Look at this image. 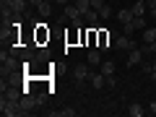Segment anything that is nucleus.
I'll list each match as a JSON object with an SVG mask.
<instances>
[{"label": "nucleus", "instance_id": "obj_1", "mask_svg": "<svg viewBox=\"0 0 156 117\" xmlns=\"http://www.w3.org/2000/svg\"><path fill=\"white\" fill-rule=\"evenodd\" d=\"M0 112H3V117H16V115H21V104L3 96V99H0Z\"/></svg>", "mask_w": 156, "mask_h": 117}, {"label": "nucleus", "instance_id": "obj_2", "mask_svg": "<svg viewBox=\"0 0 156 117\" xmlns=\"http://www.w3.org/2000/svg\"><path fill=\"white\" fill-rule=\"evenodd\" d=\"M18 104H21V115H29L34 107H39V104H37V96H31V91H29V94H23L21 99H18Z\"/></svg>", "mask_w": 156, "mask_h": 117}, {"label": "nucleus", "instance_id": "obj_3", "mask_svg": "<svg viewBox=\"0 0 156 117\" xmlns=\"http://www.w3.org/2000/svg\"><path fill=\"white\" fill-rule=\"evenodd\" d=\"M0 89H3V96H5V99H13V101H18L23 94H26V91L18 89V86H5V81H3V86H0Z\"/></svg>", "mask_w": 156, "mask_h": 117}, {"label": "nucleus", "instance_id": "obj_4", "mask_svg": "<svg viewBox=\"0 0 156 117\" xmlns=\"http://www.w3.org/2000/svg\"><path fill=\"white\" fill-rule=\"evenodd\" d=\"M115 50H135V42L128 34H120V37L115 39Z\"/></svg>", "mask_w": 156, "mask_h": 117}, {"label": "nucleus", "instance_id": "obj_5", "mask_svg": "<svg viewBox=\"0 0 156 117\" xmlns=\"http://www.w3.org/2000/svg\"><path fill=\"white\" fill-rule=\"evenodd\" d=\"M18 70V60H16V57H5V60H3V78H5V76H13V73H16Z\"/></svg>", "mask_w": 156, "mask_h": 117}, {"label": "nucleus", "instance_id": "obj_6", "mask_svg": "<svg viewBox=\"0 0 156 117\" xmlns=\"http://www.w3.org/2000/svg\"><path fill=\"white\" fill-rule=\"evenodd\" d=\"M99 50H115V47H112V34L109 31H104V29H99Z\"/></svg>", "mask_w": 156, "mask_h": 117}, {"label": "nucleus", "instance_id": "obj_7", "mask_svg": "<svg viewBox=\"0 0 156 117\" xmlns=\"http://www.w3.org/2000/svg\"><path fill=\"white\" fill-rule=\"evenodd\" d=\"M143 50H140V47H135V50H130V55H128V68L130 65H138V62H143Z\"/></svg>", "mask_w": 156, "mask_h": 117}, {"label": "nucleus", "instance_id": "obj_8", "mask_svg": "<svg viewBox=\"0 0 156 117\" xmlns=\"http://www.w3.org/2000/svg\"><path fill=\"white\" fill-rule=\"evenodd\" d=\"M73 78H76V81H86V78H89V65H83V62L76 65L73 68Z\"/></svg>", "mask_w": 156, "mask_h": 117}, {"label": "nucleus", "instance_id": "obj_9", "mask_svg": "<svg viewBox=\"0 0 156 117\" xmlns=\"http://www.w3.org/2000/svg\"><path fill=\"white\" fill-rule=\"evenodd\" d=\"M26 5H29V0H11V11H13V16H21V13L26 11Z\"/></svg>", "mask_w": 156, "mask_h": 117}, {"label": "nucleus", "instance_id": "obj_10", "mask_svg": "<svg viewBox=\"0 0 156 117\" xmlns=\"http://www.w3.org/2000/svg\"><path fill=\"white\" fill-rule=\"evenodd\" d=\"M117 18H120V23H122V26H128V23H133V11H130V8H122V11L117 13Z\"/></svg>", "mask_w": 156, "mask_h": 117}, {"label": "nucleus", "instance_id": "obj_11", "mask_svg": "<svg viewBox=\"0 0 156 117\" xmlns=\"http://www.w3.org/2000/svg\"><path fill=\"white\" fill-rule=\"evenodd\" d=\"M62 16H65V18H70V21H76V18H81L83 13L78 11V5L73 3V5H65V13H62Z\"/></svg>", "mask_w": 156, "mask_h": 117}, {"label": "nucleus", "instance_id": "obj_12", "mask_svg": "<svg viewBox=\"0 0 156 117\" xmlns=\"http://www.w3.org/2000/svg\"><path fill=\"white\" fill-rule=\"evenodd\" d=\"M91 86H94V89H104L107 86V76L104 73H94V76H91Z\"/></svg>", "mask_w": 156, "mask_h": 117}, {"label": "nucleus", "instance_id": "obj_13", "mask_svg": "<svg viewBox=\"0 0 156 117\" xmlns=\"http://www.w3.org/2000/svg\"><path fill=\"white\" fill-rule=\"evenodd\" d=\"M146 0H138V3H133V5H130V11H133V16H146Z\"/></svg>", "mask_w": 156, "mask_h": 117}, {"label": "nucleus", "instance_id": "obj_14", "mask_svg": "<svg viewBox=\"0 0 156 117\" xmlns=\"http://www.w3.org/2000/svg\"><path fill=\"white\" fill-rule=\"evenodd\" d=\"M83 21L89 23V26H96V21H99V11H94V8L86 11V13H83Z\"/></svg>", "mask_w": 156, "mask_h": 117}, {"label": "nucleus", "instance_id": "obj_15", "mask_svg": "<svg viewBox=\"0 0 156 117\" xmlns=\"http://www.w3.org/2000/svg\"><path fill=\"white\" fill-rule=\"evenodd\" d=\"M50 117H76V109H70V107L68 109H52Z\"/></svg>", "mask_w": 156, "mask_h": 117}, {"label": "nucleus", "instance_id": "obj_16", "mask_svg": "<svg viewBox=\"0 0 156 117\" xmlns=\"http://www.w3.org/2000/svg\"><path fill=\"white\" fill-rule=\"evenodd\" d=\"M50 13H52V0H44V3L39 5V16H42V18H50Z\"/></svg>", "mask_w": 156, "mask_h": 117}, {"label": "nucleus", "instance_id": "obj_17", "mask_svg": "<svg viewBox=\"0 0 156 117\" xmlns=\"http://www.w3.org/2000/svg\"><path fill=\"white\" fill-rule=\"evenodd\" d=\"M101 73H104V76H115V70H117V68H115V62H112V60H104V62H101Z\"/></svg>", "mask_w": 156, "mask_h": 117}, {"label": "nucleus", "instance_id": "obj_18", "mask_svg": "<svg viewBox=\"0 0 156 117\" xmlns=\"http://www.w3.org/2000/svg\"><path fill=\"white\" fill-rule=\"evenodd\" d=\"M89 65H101V52L99 50H89Z\"/></svg>", "mask_w": 156, "mask_h": 117}, {"label": "nucleus", "instance_id": "obj_19", "mask_svg": "<svg viewBox=\"0 0 156 117\" xmlns=\"http://www.w3.org/2000/svg\"><path fill=\"white\" fill-rule=\"evenodd\" d=\"M130 115H133V117H143L146 109H143L140 104H130Z\"/></svg>", "mask_w": 156, "mask_h": 117}, {"label": "nucleus", "instance_id": "obj_20", "mask_svg": "<svg viewBox=\"0 0 156 117\" xmlns=\"http://www.w3.org/2000/svg\"><path fill=\"white\" fill-rule=\"evenodd\" d=\"M76 5L81 13H86V11H91V0H76Z\"/></svg>", "mask_w": 156, "mask_h": 117}, {"label": "nucleus", "instance_id": "obj_21", "mask_svg": "<svg viewBox=\"0 0 156 117\" xmlns=\"http://www.w3.org/2000/svg\"><path fill=\"white\" fill-rule=\"evenodd\" d=\"M143 39H146V44H148V42H154V39H156V29H154V26L146 29V31H143Z\"/></svg>", "mask_w": 156, "mask_h": 117}, {"label": "nucleus", "instance_id": "obj_22", "mask_svg": "<svg viewBox=\"0 0 156 117\" xmlns=\"http://www.w3.org/2000/svg\"><path fill=\"white\" fill-rule=\"evenodd\" d=\"M37 39H39V42H44V39L50 42V31H44V29L39 26V31H37Z\"/></svg>", "mask_w": 156, "mask_h": 117}, {"label": "nucleus", "instance_id": "obj_23", "mask_svg": "<svg viewBox=\"0 0 156 117\" xmlns=\"http://www.w3.org/2000/svg\"><path fill=\"white\" fill-rule=\"evenodd\" d=\"M146 5L151 11V18H156V0H146Z\"/></svg>", "mask_w": 156, "mask_h": 117}, {"label": "nucleus", "instance_id": "obj_24", "mask_svg": "<svg viewBox=\"0 0 156 117\" xmlns=\"http://www.w3.org/2000/svg\"><path fill=\"white\" fill-rule=\"evenodd\" d=\"M112 16V11H109V5H104V8H99V18H109Z\"/></svg>", "mask_w": 156, "mask_h": 117}, {"label": "nucleus", "instance_id": "obj_25", "mask_svg": "<svg viewBox=\"0 0 156 117\" xmlns=\"http://www.w3.org/2000/svg\"><path fill=\"white\" fill-rule=\"evenodd\" d=\"M107 5V0H91V8L94 11H99V8H104Z\"/></svg>", "mask_w": 156, "mask_h": 117}, {"label": "nucleus", "instance_id": "obj_26", "mask_svg": "<svg viewBox=\"0 0 156 117\" xmlns=\"http://www.w3.org/2000/svg\"><path fill=\"white\" fill-rule=\"evenodd\" d=\"M47 57H50V50H39V52H37V60H39V62L47 60Z\"/></svg>", "mask_w": 156, "mask_h": 117}, {"label": "nucleus", "instance_id": "obj_27", "mask_svg": "<svg viewBox=\"0 0 156 117\" xmlns=\"http://www.w3.org/2000/svg\"><path fill=\"white\" fill-rule=\"evenodd\" d=\"M148 112H151V115H156V101H151V107H148Z\"/></svg>", "mask_w": 156, "mask_h": 117}, {"label": "nucleus", "instance_id": "obj_28", "mask_svg": "<svg viewBox=\"0 0 156 117\" xmlns=\"http://www.w3.org/2000/svg\"><path fill=\"white\" fill-rule=\"evenodd\" d=\"M44 0H29V5H42Z\"/></svg>", "mask_w": 156, "mask_h": 117}, {"label": "nucleus", "instance_id": "obj_29", "mask_svg": "<svg viewBox=\"0 0 156 117\" xmlns=\"http://www.w3.org/2000/svg\"><path fill=\"white\" fill-rule=\"evenodd\" d=\"M55 3L57 5H68V0H55Z\"/></svg>", "mask_w": 156, "mask_h": 117}]
</instances>
